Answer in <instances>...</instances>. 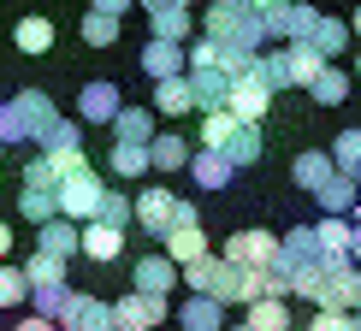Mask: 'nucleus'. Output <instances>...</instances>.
<instances>
[{
  "mask_svg": "<svg viewBox=\"0 0 361 331\" xmlns=\"http://www.w3.org/2000/svg\"><path fill=\"white\" fill-rule=\"evenodd\" d=\"M18 302H30V284H24L18 266L0 261V308H18Z\"/></svg>",
  "mask_w": 361,
  "mask_h": 331,
  "instance_id": "obj_42",
  "label": "nucleus"
},
{
  "mask_svg": "<svg viewBox=\"0 0 361 331\" xmlns=\"http://www.w3.org/2000/svg\"><path fill=\"white\" fill-rule=\"evenodd\" d=\"M12 42H18V54L42 59L54 48V18H18V30H12Z\"/></svg>",
  "mask_w": 361,
  "mask_h": 331,
  "instance_id": "obj_30",
  "label": "nucleus"
},
{
  "mask_svg": "<svg viewBox=\"0 0 361 331\" xmlns=\"http://www.w3.org/2000/svg\"><path fill=\"white\" fill-rule=\"evenodd\" d=\"M190 77V95H195V113H219L225 95H231V77L219 65H202V71H184Z\"/></svg>",
  "mask_w": 361,
  "mask_h": 331,
  "instance_id": "obj_14",
  "label": "nucleus"
},
{
  "mask_svg": "<svg viewBox=\"0 0 361 331\" xmlns=\"http://www.w3.org/2000/svg\"><path fill=\"white\" fill-rule=\"evenodd\" d=\"M101 189H107V177L95 172V166H71V172H59V184H54V207H59V219H71V225H89L95 219V207H101Z\"/></svg>",
  "mask_w": 361,
  "mask_h": 331,
  "instance_id": "obj_4",
  "label": "nucleus"
},
{
  "mask_svg": "<svg viewBox=\"0 0 361 331\" xmlns=\"http://www.w3.org/2000/svg\"><path fill=\"white\" fill-rule=\"evenodd\" d=\"M314 24H320V12H314L308 0H290V36H284V42H308Z\"/></svg>",
  "mask_w": 361,
  "mask_h": 331,
  "instance_id": "obj_44",
  "label": "nucleus"
},
{
  "mask_svg": "<svg viewBox=\"0 0 361 331\" xmlns=\"http://www.w3.org/2000/svg\"><path fill=\"white\" fill-rule=\"evenodd\" d=\"M54 125H59V107L42 89H18V95L0 101V148L6 142H48Z\"/></svg>",
  "mask_w": 361,
  "mask_h": 331,
  "instance_id": "obj_2",
  "label": "nucleus"
},
{
  "mask_svg": "<svg viewBox=\"0 0 361 331\" xmlns=\"http://www.w3.org/2000/svg\"><path fill=\"white\" fill-rule=\"evenodd\" d=\"M225 331H249V325H225Z\"/></svg>",
  "mask_w": 361,
  "mask_h": 331,
  "instance_id": "obj_56",
  "label": "nucleus"
},
{
  "mask_svg": "<svg viewBox=\"0 0 361 331\" xmlns=\"http://www.w3.org/2000/svg\"><path fill=\"white\" fill-rule=\"evenodd\" d=\"M355 189H361V172H355Z\"/></svg>",
  "mask_w": 361,
  "mask_h": 331,
  "instance_id": "obj_57",
  "label": "nucleus"
},
{
  "mask_svg": "<svg viewBox=\"0 0 361 331\" xmlns=\"http://www.w3.org/2000/svg\"><path fill=\"white\" fill-rule=\"evenodd\" d=\"M18 273H24V284H66V261H54V254H30V261L18 266Z\"/></svg>",
  "mask_w": 361,
  "mask_h": 331,
  "instance_id": "obj_35",
  "label": "nucleus"
},
{
  "mask_svg": "<svg viewBox=\"0 0 361 331\" xmlns=\"http://www.w3.org/2000/svg\"><path fill=\"white\" fill-rule=\"evenodd\" d=\"M314 237H320V249H326V254H350V219H332V213H320Z\"/></svg>",
  "mask_w": 361,
  "mask_h": 331,
  "instance_id": "obj_38",
  "label": "nucleus"
},
{
  "mask_svg": "<svg viewBox=\"0 0 361 331\" xmlns=\"http://www.w3.org/2000/svg\"><path fill=\"white\" fill-rule=\"evenodd\" d=\"M355 77H361V54H355Z\"/></svg>",
  "mask_w": 361,
  "mask_h": 331,
  "instance_id": "obj_55",
  "label": "nucleus"
},
{
  "mask_svg": "<svg viewBox=\"0 0 361 331\" xmlns=\"http://www.w3.org/2000/svg\"><path fill=\"white\" fill-rule=\"evenodd\" d=\"M172 225H202V213H195V201H178V207H172Z\"/></svg>",
  "mask_w": 361,
  "mask_h": 331,
  "instance_id": "obj_48",
  "label": "nucleus"
},
{
  "mask_svg": "<svg viewBox=\"0 0 361 331\" xmlns=\"http://www.w3.org/2000/svg\"><path fill=\"white\" fill-rule=\"evenodd\" d=\"M71 148H83V125L78 118H59L48 130V142H42V154H71Z\"/></svg>",
  "mask_w": 361,
  "mask_h": 331,
  "instance_id": "obj_40",
  "label": "nucleus"
},
{
  "mask_svg": "<svg viewBox=\"0 0 361 331\" xmlns=\"http://www.w3.org/2000/svg\"><path fill=\"white\" fill-rule=\"evenodd\" d=\"M350 331H361V308H350Z\"/></svg>",
  "mask_w": 361,
  "mask_h": 331,
  "instance_id": "obj_54",
  "label": "nucleus"
},
{
  "mask_svg": "<svg viewBox=\"0 0 361 331\" xmlns=\"http://www.w3.org/2000/svg\"><path fill=\"white\" fill-rule=\"evenodd\" d=\"M326 154H332V166L343 177H355L361 172V130H343V137H332V148H326Z\"/></svg>",
  "mask_w": 361,
  "mask_h": 331,
  "instance_id": "obj_33",
  "label": "nucleus"
},
{
  "mask_svg": "<svg viewBox=\"0 0 361 331\" xmlns=\"http://www.w3.org/2000/svg\"><path fill=\"white\" fill-rule=\"evenodd\" d=\"M142 71L148 77H184V48H178V42H154L148 36V48H142Z\"/></svg>",
  "mask_w": 361,
  "mask_h": 331,
  "instance_id": "obj_23",
  "label": "nucleus"
},
{
  "mask_svg": "<svg viewBox=\"0 0 361 331\" xmlns=\"http://www.w3.org/2000/svg\"><path fill=\"white\" fill-rule=\"evenodd\" d=\"M255 18H261V36H267V42H284V36H290V0H284V6L255 12Z\"/></svg>",
  "mask_w": 361,
  "mask_h": 331,
  "instance_id": "obj_43",
  "label": "nucleus"
},
{
  "mask_svg": "<svg viewBox=\"0 0 361 331\" xmlns=\"http://www.w3.org/2000/svg\"><path fill=\"white\" fill-rule=\"evenodd\" d=\"M160 254H166L172 266H190V261H202V254H207V237H202V225H172V231L160 237Z\"/></svg>",
  "mask_w": 361,
  "mask_h": 331,
  "instance_id": "obj_17",
  "label": "nucleus"
},
{
  "mask_svg": "<svg viewBox=\"0 0 361 331\" xmlns=\"http://www.w3.org/2000/svg\"><path fill=\"white\" fill-rule=\"evenodd\" d=\"M184 172H190V177H195L202 189H225V184L237 177V172H231V160H225V154H214V148H195Z\"/></svg>",
  "mask_w": 361,
  "mask_h": 331,
  "instance_id": "obj_20",
  "label": "nucleus"
},
{
  "mask_svg": "<svg viewBox=\"0 0 361 331\" xmlns=\"http://www.w3.org/2000/svg\"><path fill=\"white\" fill-rule=\"evenodd\" d=\"M78 254H89V261H118L125 254V231H113V225H101V219H89V225H78Z\"/></svg>",
  "mask_w": 361,
  "mask_h": 331,
  "instance_id": "obj_13",
  "label": "nucleus"
},
{
  "mask_svg": "<svg viewBox=\"0 0 361 331\" xmlns=\"http://www.w3.org/2000/svg\"><path fill=\"white\" fill-rule=\"evenodd\" d=\"M148 113H160V118H184V113H195L190 77H160V83H154V107H148Z\"/></svg>",
  "mask_w": 361,
  "mask_h": 331,
  "instance_id": "obj_19",
  "label": "nucleus"
},
{
  "mask_svg": "<svg viewBox=\"0 0 361 331\" xmlns=\"http://www.w3.org/2000/svg\"><path fill=\"white\" fill-rule=\"evenodd\" d=\"M284 65H290V83H302V89H308V77H314V71L326 65V59L314 54L308 42H290V48H284Z\"/></svg>",
  "mask_w": 361,
  "mask_h": 331,
  "instance_id": "obj_34",
  "label": "nucleus"
},
{
  "mask_svg": "<svg viewBox=\"0 0 361 331\" xmlns=\"http://www.w3.org/2000/svg\"><path fill=\"white\" fill-rule=\"evenodd\" d=\"M314 201H320V213H332V219H350L355 207H361V189H355V177L332 172L320 189H314Z\"/></svg>",
  "mask_w": 361,
  "mask_h": 331,
  "instance_id": "obj_16",
  "label": "nucleus"
},
{
  "mask_svg": "<svg viewBox=\"0 0 361 331\" xmlns=\"http://www.w3.org/2000/svg\"><path fill=\"white\" fill-rule=\"evenodd\" d=\"M190 154H195V142H184L178 130H166V137H148V172H184L190 166Z\"/></svg>",
  "mask_w": 361,
  "mask_h": 331,
  "instance_id": "obj_15",
  "label": "nucleus"
},
{
  "mask_svg": "<svg viewBox=\"0 0 361 331\" xmlns=\"http://www.w3.org/2000/svg\"><path fill=\"white\" fill-rule=\"evenodd\" d=\"M6 254H12V225L0 219V261H6Z\"/></svg>",
  "mask_w": 361,
  "mask_h": 331,
  "instance_id": "obj_51",
  "label": "nucleus"
},
{
  "mask_svg": "<svg viewBox=\"0 0 361 331\" xmlns=\"http://www.w3.org/2000/svg\"><path fill=\"white\" fill-rule=\"evenodd\" d=\"M130 290H142V296H172L178 290V266L166 261V254H142L137 266H130Z\"/></svg>",
  "mask_w": 361,
  "mask_h": 331,
  "instance_id": "obj_10",
  "label": "nucleus"
},
{
  "mask_svg": "<svg viewBox=\"0 0 361 331\" xmlns=\"http://www.w3.org/2000/svg\"><path fill=\"white\" fill-rule=\"evenodd\" d=\"M326 261V249H320V237H314V225H296V231H284L279 237V254H273V266H284L296 284V273H308V266H320Z\"/></svg>",
  "mask_w": 361,
  "mask_h": 331,
  "instance_id": "obj_7",
  "label": "nucleus"
},
{
  "mask_svg": "<svg viewBox=\"0 0 361 331\" xmlns=\"http://www.w3.org/2000/svg\"><path fill=\"white\" fill-rule=\"evenodd\" d=\"M202 36H214L219 48H249V54H261L267 48V36H261V18L249 12V0H214V6L202 12Z\"/></svg>",
  "mask_w": 361,
  "mask_h": 331,
  "instance_id": "obj_3",
  "label": "nucleus"
},
{
  "mask_svg": "<svg viewBox=\"0 0 361 331\" xmlns=\"http://www.w3.org/2000/svg\"><path fill=\"white\" fill-rule=\"evenodd\" d=\"M18 213L30 219V225H48L59 207H54V189H18Z\"/></svg>",
  "mask_w": 361,
  "mask_h": 331,
  "instance_id": "obj_39",
  "label": "nucleus"
},
{
  "mask_svg": "<svg viewBox=\"0 0 361 331\" xmlns=\"http://www.w3.org/2000/svg\"><path fill=\"white\" fill-rule=\"evenodd\" d=\"M148 30H154V42H184L195 36V18H190V6H160V12H148Z\"/></svg>",
  "mask_w": 361,
  "mask_h": 331,
  "instance_id": "obj_22",
  "label": "nucleus"
},
{
  "mask_svg": "<svg viewBox=\"0 0 361 331\" xmlns=\"http://www.w3.org/2000/svg\"><path fill=\"white\" fill-rule=\"evenodd\" d=\"M332 172H338V166H332V154H326V148H308V154H296V160H290V177H296V189H308V195L320 189Z\"/></svg>",
  "mask_w": 361,
  "mask_h": 331,
  "instance_id": "obj_25",
  "label": "nucleus"
},
{
  "mask_svg": "<svg viewBox=\"0 0 361 331\" xmlns=\"http://www.w3.org/2000/svg\"><path fill=\"white\" fill-rule=\"evenodd\" d=\"M71 302V284H30V313H42V320H59Z\"/></svg>",
  "mask_w": 361,
  "mask_h": 331,
  "instance_id": "obj_32",
  "label": "nucleus"
},
{
  "mask_svg": "<svg viewBox=\"0 0 361 331\" xmlns=\"http://www.w3.org/2000/svg\"><path fill=\"white\" fill-rule=\"evenodd\" d=\"M172 207H178L172 189H142L137 201H130V219H137L148 237H166V231H172Z\"/></svg>",
  "mask_w": 361,
  "mask_h": 331,
  "instance_id": "obj_11",
  "label": "nucleus"
},
{
  "mask_svg": "<svg viewBox=\"0 0 361 331\" xmlns=\"http://www.w3.org/2000/svg\"><path fill=\"white\" fill-rule=\"evenodd\" d=\"M36 249H42V254H54V261H71V254H78V225L54 213L48 225H36Z\"/></svg>",
  "mask_w": 361,
  "mask_h": 331,
  "instance_id": "obj_21",
  "label": "nucleus"
},
{
  "mask_svg": "<svg viewBox=\"0 0 361 331\" xmlns=\"http://www.w3.org/2000/svg\"><path fill=\"white\" fill-rule=\"evenodd\" d=\"M137 0H89V12H107V18H125Z\"/></svg>",
  "mask_w": 361,
  "mask_h": 331,
  "instance_id": "obj_47",
  "label": "nucleus"
},
{
  "mask_svg": "<svg viewBox=\"0 0 361 331\" xmlns=\"http://www.w3.org/2000/svg\"><path fill=\"white\" fill-rule=\"evenodd\" d=\"M95 219H101V225H113V231H125V225H130V195H125V189H101Z\"/></svg>",
  "mask_w": 361,
  "mask_h": 331,
  "instance_id": "obj_37",
  "label": "nucleus"
},
{
  "mask_svg": "<svg viewBox=\"0 0 361 331\" xmlns=\"http://www.w3.org/2000/svg\"><path fill=\"white\" fill-rule=\"evenodd\" d=\"M118 107H125V101H118V83L95 77V83H83V95H78V125H113Z\"/></svg>",
  "mask_w": 361,
  "mask_h": 331,
  "instance_id": "obj_12",
  "label": "nucleus"
},
{
  "mask_svg": "<svg viewBox=\"0 0 361 331\" xmlns=\"http://www.w3.org/2000/svg\"><path fill=\"white\" fill-rule=\"evenodd\" d=\"M308 331H350V313H326V308H314V325Z\"/></svg>",
  "mask_w": 361,
  "mask_h": 331,
  "instance_id": "obj_46",
  "label": "nucleus"
},
{
  "mask_svg": "<svg viewBox=\"0 0 361 331\" xmlns=\"http://www.w3.org/2000/svg\"><path fill=\"white\" fill-rule=\"evenodd\" d=\"M24 189H54V160L48 154H36L24 166Z\"/></svg>",
  "mask_w": 361,
  "mask_h": 331,
  "instance_id": "obj_45",
  "label": "nucleus"
},
{
  "mask_svg": "<svg viewBox=\"0 0 361 331\" xmlns=\"http://www.w3.org/2000/svg\"><path fill=\"white\" fill-rule=\"evenodd\" d=\"M107 166H113V177H125V184H137V177L148 172V142H113Z\"/></svg>",
  "mask_w": 361,
  "mask_h": 331,
  "instance_id": "obj_31",
  "label": "nucleus"
},
{
  "mask_svg": "<svg viewBox=\"0 0 361 331\" xmlns=\"http://www.w3.org/2000/svg\"><path fill=\"white\" fill-rule=\"evenodd\" d=\"M261 125H237L231 130V137H225V148H219V154L225 160H231V172H243V166H255V160H261Z\"/></svg>",
  "mask_w": 361,
  "mask_h": 331,
  "instance_id": "obj_27",
  "label": "nucleus"
},
{
  "mask_svg": "<svg viewBox=\"0 0 361 331\" xmlns=\"http://www.w3.org/2000/svg\"><path fill=\"white\" fill-rule=\"evenodd\" d=\"M0 160H6V148H0Z\"/></svg>",
  "mask_w": 361,
  "mask_h": 331,
  "instance_id": "obj_58",
  "label": "nucleus"
},
{
  "mask_svg": "<svg viewBox=\"0 0 361 331\" xmlns=\"http://www.w3.org/2000/svg\"><path fill=\"white\" fill-rule=\"evenodd\" d=\"M54 325H59V331H113V302L71 290V302H66V313H59Z\"/></svg>",
  "mask_w": 361,
  "mask_h": 331,
  "instance_id": "obj_9",
  "label": "nucleus"
},
{
  "mask_svg": "<svg viewBox=\"0 0 361 331\" xmlns=\"http://www.w3.org/2000/svg\"><path fill=\"white\" fill-rule=\"evenodd\" d=\"M350 42H355V36H350V24H343V18H326V12H320V24H314V36H308V48L320 54L326 65H332V59H338L343 48H350Z\"/></svg>",
  "mask_w": 361,
  "mask_h": 331,
  "instance_id": "obj_26",
  "label": "nucleus"
},
{
  "mask_svg": "<svg viewBox=\"0 0 361 331\" xmlns=\"http://www.w3.org/2000/svg\"><path fill=\"white\" fill-rule=\"evenodd\" d=\"M350 71H338V65H320V71H314V77H308V95L314 101H320V107H343V101H350Z\"/></svg>",
  "mask_w": 361,
  "mask_h": 331,
  "instance_id": "obj_24",
  "label": "nucleus"
},
{
  "mask_svg": "<svg viewBox=\"0 0 361 331\" xmlns=\"http://www.w3.org/2000/svg\"><path fill=\"white\" fill-rule=\"evenodd\" d=\"M142 12H160V6H190V0H137Z\"/></svg>",
  "mask_w": 361,
  "mask_h": 331,
  "instance_id": "obj_50",
  "label": "nucleus"
},
{
  "mask_svg": "<svg viewBox=\"0 0 361 331\" xmlns=\"http://www.w3.org/2000/svg\"><path fill=\"white\" fill-rule=\"evenodd\" d=\"M243 325H249V331H296V325H290V308H284L279 296H255Z\"/></svg>",
  "mask_w": 361,
  "mask_h": 331,
  "instance_id": "obj_29",
  "label": "nucleus"
},
{
  "mask_svg": "<svg viewBox=\"0 0 361 331\" xmlns=\"http://www.w3.org/2000/svg\"><path fill=\"white\" fill-rule=\"evenodd\" d=\"M231 130H237V118L225 113V107H219V113H202V137H195V148H214V154H219Z\"/></svg>",
  "mask_w": 361,
  "mask_h": 331,
  "instance_id": "obj_36",
  "label": "nucleus"
},
{
  "mask_svg": "<svg viewBox=\"0 0 361 331\" xmlns=\"http://www.w3.org/2000/svg\"><path fill=\"white\" fill-rule=\"evenodd\" d=\"M166 296H142V290H125L113 302V331H160L166 325Z\"/></svg>",
  "mask_w": 361,
  "mask_h": 331,
  "instance_id": "obj_5",
  "label": "nucleus"
},
{
  "mask_svg": "<svg viewBox=\"0 0 361 331\" xmlns=\"http://www.w3.org/2000/svg\"><path fill=\"white\" fill-rule=\"evenodd\" d=\"M290 296H308V302L326 308V313H350L355 296H361V266L350 261V254H326L320 266L296 273V290Z\"/></svg>",
  "mask_w": 361,
  "mask_h": 331,
  "instance_id": "obj_1",
  "label": "nucleus"
},
{
  "mask_svg": "<svg viewBox=\"0 0 361 331\" xmlns=\"http://www.w3.org/2000/svg\"><path fill=\"white\" fill-rule=\"evenodd\" d=\"M350 36H355V42H361V6H355V18H350Z\"/></svg>",
  "mask_w": 361,
  "mask_h": 331,
  "instance_id": "obj_53",
  "label": "nucleus"
},
{
  "mask_svg": "<svg viewBox=\"0 0 361 331\" xmlns=\"http://www.w3.org/2000/svg\"><path fill=\"white\" fill-rule=\"evenodd\" d=\"M12 331H59V325H54V320H42V313H24V320L12 325Z\"/></svg>",
  "mask_w": 361,
  "mask_h": 331,
  "instance_id": "obj_49",
  "label": "nucleus"
},
{
  "mask_svg": "<svg viewBox=\"0 0 361 331\" xmlns=\"http://www.w3.org/2000/svg\"><path fill=\"white\" fill-rule=\"evenodd\" d=\"M83 42L89 48H113L118 42V18H107V12H83Z\"/></svg>",
  "mask_w": 361,
  "mask_h": 331,
  "instance_id": "obj_41",
  "label": "nucleus"
},
{
  "mask_svg": "<svg viewBox=\"0 0 361 331\" xmlns=\"http://www.w3.org/2000/svg\"><path fill=\"white\" fill-rule=\"evenodd\" d=\"M355 308H361V296H355Z\"/></svg>",
  "mask_w": 361,
  "mask_h": 331,
  "instance_id": "obj_59",
  "label": "nucleus"
},
{
  "mask_svg": "<svg viewBox=\"0 0 361 331\" xmlns=\"http://www.w3.org/2000/svg\"><path fill=\"white\" fill-rule=\"evenodd\" d=\"M107 130H113V142H148L154 137V113L148 107H118Z\"/></svg>",
  "mask_w": 361,
  "mask_h": 331,
  "instance_id": "obj_28",
  "label": "nucleus"
},
{
  "mask_svg": "<svg viewBox=\"0 0 361 331\" xmlns=\"http://www.w3.org/2000/svg\"><path fill=\"white\" fill-rule=\"evenodd\" d=\"M273 254H279V237L273 231H237V237H225L219 261L243 266V273H261V266H273Z\"/></svg>",
  "mask_w": 361,
  "mask_h": 331,
  "instance_id": "obj_8",
  "label": "nucleus"
},
{
  "mask_svg": "<svg viewBox=\"0 0 361 331\" xmlns=\"http://www.w3.org/2000/svg\"><path fill=\"white\" fill-rule=\"evenodd\" d=\"M267 6H284V0H249V12H267Z\"/></svg>",
  "mask_w": 361,
  "mask_h": 331,
  "instance_id": "obj_52",
  "label": "nucleus"
},
{
  "mask_svg": "<svg viewBox=\"0 0 361 331\" xmlns=\"http://www.w3.org/2000/svg\"><path fill=\"white\" fill-rule=\"evenodd\" d=\"M178 331H225V308L214 296H184L178 302Z\"/></svg>",
  "mask_w": 361,
  "mask_h": 331,
  "instance_id": "obj_18",
  "label": "nucleus"
},
{
  "mask_svg": "<svg viewBox=\"0 0 361 331\" xmlns=\"http://www.w3.org/2000/svg\"><path fill=\"white\" fill-rule=\"evenodd\" d=\"M225 113L237 118V125H261L267 113H273V89H267L255 71H243V77H231V95H225Z\"/></svg>",
  "mask_w": 361,
  "mask_h": 331,
  "instance_id": "obj_6",
  "label": "nucleus"
}]
</instances>
